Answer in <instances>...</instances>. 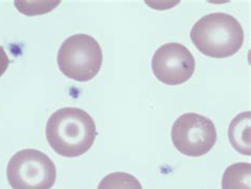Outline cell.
Returning a JSON list of instances; mask_svg holds the SVG:
<instances>
[{
  "label": "cell",
  "instance_id": "obj_7",
  "mask_svg": "<svg viewBox=\"0 0 251 189\" xmlns=\"http://www.w3.org/2000/svg\"><path fill=\"white\" fill-rule=\"evenodd\" d=\"M231 145L244 155H250V112L237 115L229 127Z\"/></svg>",
  "mask_w": 251,
  "mask_h": 189
},
{
  "label": "cell",
  "instance_id": "obj_4",
  "mask_svg": "<svg viewBox=\"0 0 251 189\" xmlns=\"http://www.w3.org/2000/svg\"><path fill=\"white\" fill-rule=\"evenodd\" d=\"M6 177L13 189H51L56 181V167L47 154L25 149L12 156Z\"/></svg>",
  "mask_w": 251,
  "mask_h": 189
},
{
  "label": "cell",
  "instance_id": "obj_3",
  "mask_svg": "<svg viewBox=\"0 0 251 189\" xmlns=\"http://www.w3.org/2000/svg\"><path fill=\"white\" fill-rule=\"evenodd\" d=\"M103 63L100 44L88 34L71 35L63 42L57 65L63 75L77 82H87L99 74Z\"/></svg>",
  "mask_w": 251,
  "mask_h": 189
},
{
  "label": "cell",
  "instance_id": "obj_5",
  "mask_svg": "<svg viewBox=\"0 0 251 189\" xmlns=\"http://www.w3.org/2000/svg\"><path fill=\"white\" fill-rule=\"evenodd\" d=\"M171 135L178 151L191 158L207 154L214 147L217 138L212 120L195 113L178 117L172 127Z\"/></svg>",
  "mask_w": 251,
  "mask_h": 189
},
{
  "label": "cell",
  "instance_id": "obj_10",
  "mask_svg": "<svg viewBox=\"0 0 251 189\" xmlns=\"http://www.w3.org/2000/svg\"><path fill=\"white\" fill-rule=\"evenodd\" d=\"M61 3V1H38V2H30V1H15V6H25V9L19 10L23 14L25 15H38L48 13L50 10L54 9L55 6Z\"/></svg>",
  "mask_w": 251,
  "mask_h": 189
},
{
  "label": "cell",
  "instance_id": "obj_1",
  "mask_svg": "<svg viewBox=\"0 0 251 189\" xmlns=\"http://www.w3.org/2000/svg\"><path fill=\"white\" fill-rule=\"evenodd\" d=\"M97 137L92 117L82 108H64L51 115L46 126L50 147L64 158H77L89 151Z\"/></svg>",
  "mask_w": 251,
  "mask_h": 189
},
{
  "label": "cell",
  "instance_id": "obj_11",
  "mask_svg": "<svg viewBox=\"0 0 251 189\" xmlns=\"http://www.w3.org/2000/svg\"><path fill=\"white\" fill-rule=\"evenodd\" d=\"M9 64H10L9 56L5 54L3 47L0 46V77L4 75L6 69L9 67Z\"/></svg>",
  "mask_w": 251,
  "mask_h": 189
},
{
  "label": "cell",
  "instance_id": "obj_8",
  "mask_svg": "<svg viewBox=\"0 0 251 189\" xmlns=\"http://www.w3.org/2000/svg\"><path fill=\"white\" fill-rule=\"evenodd\" d=\"M222 189H251L250 162H236L225 170Z\"/></svg>",
  "mask_w": 251,
  "mask_h": 189
},
{
  "label": "cell",
  "instance_id": "obj_9",
  "mask_svg": "<svg viewBox=\"0 0 251 189\" xmlns=\"http://www.w3.org/2000/svg\"><path fill=\"white\" fill-rule=\"evenodd\" d=\"M98 189H143V187L134 175L126 172H114L102 179Z\"/></svg>",
  "mask_w": 251,
  "mask_h": 189
},
{
  "label": "cell",
  "instance_id": "obj_2",
  "mask_svg": "<svg viewBox=\"0 0 251 189\" xmlns=\"http://www.w3.org/2000/svg\"><path fill=\"white\" fill-rule=\"evenodd\" d=\"M190 37L202 54L224 58L234 55L242 48L244 31L233 16L226 13H212L193 26Z\"/></svg>",
  "mask_w": 251,
  "mask_h": 189
},
{
  "label": "cell",
  "instance_id": "obj_6",
  "mask_svg": "<svg viewBox=\"0 0 251 189\" xmlns=\"http://www.w3.org/2000/svg\"><path fill=\"white\" fill-rule=\"evenodd\" d=\"M151 69L160 82L167 85H179L193 76L195 58L182 44L168 43L156 50Z\"/></svg>",
  "mask_w": 251,
  "mask_h": 189
}]
</instances>
